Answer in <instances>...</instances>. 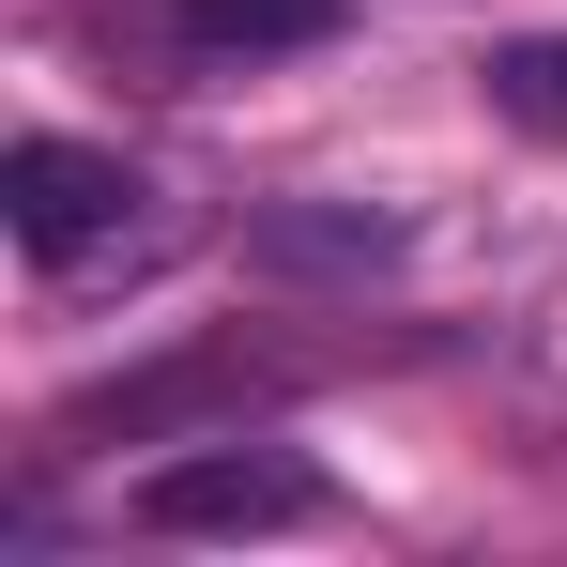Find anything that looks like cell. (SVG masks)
<instances>
[{
    "instance_id": "obj_1",
    "label": "cell",
    "mask_w": 567,
    "mask_h": 567,
    "mask_svg": "<svg viewBox=\"0 0 567 567\" xmlns=\"http://www.w3.org/2000/svg\"><path fill=\"white\" fill-rule=\"evenodd\" d=\"M138 522L154 537H291V522H322V475L291 445H199V461L138 475Z\"/></svg>"
},
{
    "instance_id": "obj_2",
    "label": "cell",
    "mask_w": 567,
    "mask_h": 567,
    "mask_svg": "<svg viewBox=\"0 0 567 567\" xmlns=\"http://www.w3.org/2000/svg\"><path fill=\"white\" fill-rule=\"evenodd\" d=\"M123 215H138V169L93 154V138H16V154H0V230H16L31 261H93Z\"/></svg>"
},
{
    "instance_id": "obj_3",
    "label": "cell",
    "mask_w": 567,
    "mask_h": 567,
    "mask_svg": "<svg viewBox=\"0 0 567 567\" xmlns=\"http://www.w3.org/2000/svg\"><path fill=\"white\" fill-rule=\"evenodd\" d=\"M322 31H338V0H169V16H154V47H169L185 78L291 62V47H322Z\"/></svg>"
},
{
    "instance_id": "obj_4",
    "label": "cell",
    "mask_w": 567,
    "mask_h": 567,
    "mask_svg": "<svg viewBox=\"0 0 567 567\" xmlns=\"http://www.w3.org/2000/svg\"><path fill=\"white\" fill-rule=\"evenodd\" d=\"M277 277H369L383 246H399V215H369V199H291V215H261L246 230Z\"/></svg>"
},
{
    "instance_id": "obj_5",
    "label": "cell",
    "mask_w": 567,
    "mask_h": 567,
    "mask_svg": "<svg viewBox=\"0 0 567 567\" xmlns=\"http://www.w3.org/2000/svg\"><path fill=\"white\" fill-rule=\"evenodd\" d=\"M491 107H506V123H537V138H567V31L491 47Z\"/></svg>"
}]
</instances>
